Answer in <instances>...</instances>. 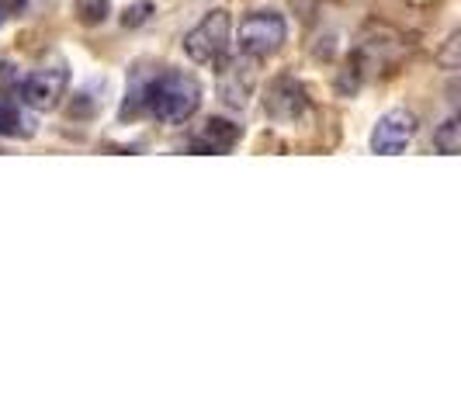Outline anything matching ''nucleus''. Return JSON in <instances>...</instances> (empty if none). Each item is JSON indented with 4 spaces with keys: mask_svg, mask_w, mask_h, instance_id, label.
I'll return each mask as SVG.
<instances>
[{
    "mask_svg": "<svg viewBox=\"0 0 461 416\" xmlns=\"http://www.w3.org/2000/svg\"><path fill=\"white\" fill-rule=\"evenodd\" d=\"M202 104V84L185 69H163L146 80V112L163 125H185Z\"/></svg>",
    "mask_w": 461,
    "mask_h": 416,
    "instance_id": "f257e3e1",
    "label": "nucleus"
},
{
    "mask_svg": "<svg viewBox=\"0 0 461 416\" xmlns=\"http://www.w3.org/2000/svg\"><path fill=\"white\" fill-rule=\"evenodd\" d=\"M232 42V18L226 7H215L208 11L202 22L194 24L185 35V52L191 63H202V67H215L226 59Z\"/></svg>",
    "mask_w": 461,
    "mask_h": 416,
    "instance_id": "f03ea898",
    "label": "nucleus"
},
{
    "mask_svg": "<svg viewBox=\"0 0 461 416\" xmlns=\"http://www.w3.org/2000/svg\"><path fill=\"white\" fill-rule=\"evenodd\" d=\"M288 42V22L277 11H250L240 22V52L254 56V59H267L277 49Z\"/></svg>",
    "mask_w": 461,
    "mask_h": 416,
    "instance_id": "7ed1b4c3",
    "label": "nucleus"
},
{
    "mask_svg": "<svg viewBox=\"0 0 461 416\" xmlns=\"http://www.w3.org/2000/svg\"><path fill=\"white\" fill-rule=\"evenodd\" d=\"M67 87H69V69L63 59H52L49 67L35 69L28 80L22 84V97L28 108H35V112H52V108H59V101L67 97Z\"/></svg>",
    "mask_w": 461,
    "mask_h": 416,
    "instance_id": "20e7f679",
    "label": "nucleus"
},
{
    "mask_svg": "<svg viewBox=\"0 0 461 416\" xmlns=\"http://www.w3.org/2000/svg\"><path fill=\"white\" fill-rule=\"evenodd\" d=\"M416 136V115L406 112V108H393L375 122L371 129V153H382V157H395L402 153Z\"/></svg>",
    "mask_w": 461,
    "mask_h": 416,
    "instance_id": "39448f33",
    "label": "nucleus"
},
{
    "mask_svg": "<svg viewBox=\"0 0 461 416\" xmlns=\"http://www.w3.org/2000/svg\"><path fill=\"white\" fill-rule=\"evenodd\" d=\"M309 108V94L302 87L295 77L281 73L267 84V94H264V112L275 118V122H295Z\"/></svg>",
    "mask_w": 461,
    "mask_h": 416,
    "instance_id": "423d86ee",
    "label": "nucleus"
},
{
    "mask_svg": "<svg viewBox=\"0 0 461 416\" xmlns=\"http://www.w3.org/2000/svg\"><path fill=\"white\" fill-rule=\"evenodd\" d=\"M257 91V59L243 56V59H230L219 69V97L230 108H247Z\"/></svg>",
    "mask_w": 461,
    "mask_h": 416,
    "instance_id": "0eeeda50",
    "label": "nucleus"
},
{
    "mask_svg": "<svg viewBox=\"0 0 461 416\" xmlns=\"http://www.w3.org/2000/svg\"><path fill=\"white\" fill-rule=\"evenodd\" d=\"M243 139V129L230 118H208L205 125L191 139V153H230L232 146Z\"/></svg>",
    "mask_w": 461,
    "mask_h": 416,
    "instance_id": "6e6552de",
    "label": "nucleus"
},
{
    "mask_svg": "<svg viewBox=\"0 0 461 416\" xmlns=\"http://www.w3.org/2000/svg\"><path fill=\"white\" fill-rule=\"evenodd\" d=\"M73 11H77V22L94 28V24H104L112 14V0H73Z\"/></svg>",
    "mask_w": 461,
    "mask_h": 416,
    "instance_id": "1a4fd4ad",
    "label": "nucleus"
},
{
    "mask_svg": "<svg viewBox=\"0 0 461 416\" xmlns=\"http://www.w3.org/2000/svg\"><path fill=\"white\" fill-rule=\"evenodd\" d=\"M32 132V122L14 108V104H0V136H28Z\"/></svg>",
    "mask_w": 461,
    "mask_h": 416,
    "instance_id": "9d476101",
    "label": "nucleus"
},
{
    "mask_svg": "<svg viewBox=\"0 0 461 416\" xmlns=\"http://www.w3.org/2000/svg\"><path fill=\"white\" fill-rule=\"evenodd\" d=\"M458 132H461L458 118H447V122L438 129V136H434V146H438L440 153H447V157H451V153H458V146H461Z\"/></svg>",
    "mask_w": 461,
    "mask_h": 416,
    "instance_id": "9b49d317",
    "label": "nucleus"
},
{
    "mask_svg": "<svg viewBox=\"0 0 461 416\" xmlns=\"http://www.w3.org/2000/svg\"><path fill=\"white\" fill-rule=\"evenodd\" d=\"M149 14H153V4H149V0H139V4H132V7H125L122 24H125V28H139V24L149 22Z\"/></svg>",
    "mask_w": 461,
    "mask_h": 416,
    "instance_id": "f8f14e48",
    "label": "nucleus"
},
{
    "mask_svg": "<svg viewBox=\"0 0 461 416\" xmlns=\"http://www.w3.org/2000/svg\"><path fill=\"white\" fill-rule=\"evenodd\" d=\"M0 7H4V14H18L28 7V0H0Z\"/></svg>",
    "mask_w": 461,
    "mask_h": 416,
    "instance_id": "ddd939ff",
    "label": "nucleus"
},
{
    "mask_svg": "<svg viewBox=\"0 0 461 416\" xmlns=\"http://www.w3.org/2000/svg\"><path fill=\"white\" fill-rule=\"evenodd\" d=\"M4 18H7V14H4V7H0V24H4Z\"/></svg>",
    "mask_w": 461,
    "mask_h": 416,
    "instance_id": "4468645a",
    "label": "nucleus"
}]
</instances>
